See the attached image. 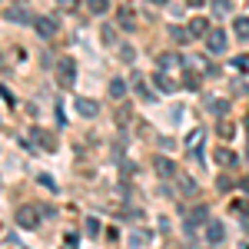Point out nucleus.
<instances>
[{
    "instance_id": "28",
    "label": "nucleus",
    "mask_w": 249,
    "mask_h": 249,
    "mask_svg": "<svg viewBox=\"0 0 249 249\" xmlns=\"http://www.w3.org/2000/svg\"><path fill=\"white\" fill-rule=\"evenodd\" d=\"M113 37H116L113 27H103V40H107V43H113Z\"/></svg>"
},
{
    "instance_id": "27",
    "label": "nucleus",
    "mask_w": 249,
    "mask_h": 249,
    "mask_svg": "<svg viewBox=\"0 0 249 249\" xmlns=\"http://www.w3.org/2000/svg\"><path fill=\"white\" fill-rule=\"evenodd\" d=\"M199 140H203V130H196V133H190V140H186V146H196Z\"/></svg>"
},
{
    "instance_id": "18",
    "label": "nucleus",
    "mask_w": 249,
    "mask_h": 249,
    "mask_svg": "<svg viewBox=\"0 0 249 249\" xmlns=\"http://www.w3.org/2000/svg\"><path fill=\"white\" fill-rule=\"evenodd\" d=\"M83 230H87V236H100V219H96V216H87Z\"/></svg>"
},
{
    "instance_id": "6",
    "label": "nucleus",
    "mask_w": 249,
    "mask_h": 249,
    "mask_svg": "<svg viewBox=\"0 0 249 249\" xmlns=\"http://www.w3.org/2000/svg\"><path fill=\"white\" fill-rule=\"evenodd\" d=\"M206 239H210L213 246H219V243L226 239V226L216 223V219H210V223H206Z\"/></svg>"
},
{
    "instance_id": "30",
    "label": "nucleus",
    "mask_w": 249,
    "mask_h": 249,
    "mask_svg": "<svg viewBox=\"0 0 249 249\" xmlns=\"http://www.w3.org/2000/svg\"><path fill=\"white\" fill-rule=\"evenodd\" d=\"M186 3H190V7H203V0H186Z\"/></svg>"
},
{
    "instance_id": "29",
    "label": "nucleus",
    "mask_w": 249,
    "mask_h": 249,
    "mask_svg": "<svg viewBox=\"0 0 249 249\" xmlns=\"http://www.w3.org/2000/svg\"><path fill=\"white\" fill-rule=\"evenodd\" d=\"M186 87H190V90H196V87H199V80L193 77V73H186Z\"/></svg>"
},
{
    "instance_id": "21",
    "label": "nucleus",
    "mask_w": 249,
    "mask_h": 249,
    "mask_svg": "<svg viewBox=\"0 0 249 249\" xmlns=\"http://www.w3.org/2000/svg\"><path fill=\"white\" fill-rule=\"evenodd\" d=\"M156 63H160V67H173V63H183V57H176V53H163Z\"/></svg>"
},
{
    "instance_id": "32",
    "label": "nucleus",
    "mask_w": 249,
    "mask_h": 249,
    "mask_svg": "<svg viewBox=\"0 0 249 249\" xmlns=\"http://www.w3.org/2000/svg\"><path fill=\"white\" fill-rule=\"evenodd\" d=\"M63 249H77V246H63Z\"/></svg>"
},
{
    "instance_id": "3",
    "label": "nucleus",
    "mask_w": 249,
    "mask_h": 249,
    "mask_svg": "<svg viewBox=\"0 0 249 249\" xmlns=\"http://www.w3.org/2000/svg\"><path fill=\"white\" fill-rule=\"evenodd\" d=\"M226 30H210L206 34V47H210V53H223L226 50Z\"/></svg>"
},
{
    "instance_id": "10",
    "label": "nucleus",
    "mask_w": 249,
    "mask_h": 249,
    "mask_svg": "<svg viewBox=\"0 0 249 249\" xmlns=\"http://www.w3.org/2000/svg\"><path fill=\"white\" fill-rule=\"evenodd\" d=\"M153 83L163 90V93H173V90H176V80H170L163 70H156V73H153Z\"/></svg>"
},
{
    "instance_id": "24",
    "label": "nucleus",
    "mask_w": 249,
    "mask_h": 249,
    "mask_svg": "<svg viewBox=\"0 0 249 249\" xmlns=\"http://www.w3.org/2000/svg\"><path fill=\"white\" fill-rule=\"evenodd\" d=\"M37 179L43 183V186H47V190H57V183H53V176H47V173H40Z\"/></svg>"
},
{
    "instance_id": "15",
    "label": "nucleus",
    "mask_w": 249,
    "mask_h": 249,
    "mask_svg": "<svg viewBox=\"0 0 249 249\" xmlns=\"http://www.w3.org/2000/svg\"><path fill=\"white\" fill-rule=\"evenodd\" d=\"M34 140H37V143H43L47 150H53V146H57V140H53L50 133H43V130H34Z\"/></svg>"
},
{
    "instance_id": "13",
    "label": "nucleus",
    "mask_w": 249,
    "mask_h": 249,
    "mask_svg": "<svg viewBox=\"0 0 249 249\" xmlns=\"http://www.w3.org/2000/svg\"><path fill=\"white\" fill-rule=\"evenodd\" d=\"M210 10L216 14V17H226V14H232V3H230V0H213Z\"/></svg>"
},
{
    "instance_id": "4",
    "label": "nucleus",
    "mask_w": 249,
    "mask_h": 249,
    "mask_svg": "<svg viewBox=\"0 0 249 249\" xmlns=\"http://www.w3.org/2000/svg\"><path fill=\"white\" fill-rule=\"evenodd\" d=\"M73 110H77L80 116H87V120H90V116L100 113V103H96V100H87V96H77V100H73Z\"/></svg>"
},
{
    "instance_id": "1",
    "label": "nucleus",
    "mask_w": 249,
    "mask_h": 249,
    "mask_svg": "<svg viewBox=\"0 0 249 249\" xmlns=\"http://www.w3.org/2000/svg\"><path fill=\"white\" fill-rule=\"evenodd\" d=\"M43 213H47V206H20L17 210V223L23 226V230H37L40 226V219H43Z\"/></svg>"
},
{
    "instance_id": "9",
    "label": "nucleus",
    "mask_w": 249,
    "mask_h": 249,
    "mask_svg": "<svg viewBox=\"0 0 249 249\" xmlns=\"http://www.w3.org/2000/svg\"><path fill=\"white\" fill-rule=\"evenodd\" d=\"M3 17L14 20V23H34V20H30V14H27L23 7H10V10H3Z\"/></svg>"
},
{
    "instance_id": "23",
    "label": "nucleus",
    "mask_w": 249,
    "mask_h": 249,
    "mask_svg": "<svg viewBox=\"0 0 249 249\" xmlns=\"http://www.w3.org/2000/svg\"><path fill=\"white\" fill-rule=\"evenodd\" d=\"M170 37H173V40H179V43H186V40H190V30H179V27H173Z\"/></svg>"
},
{
    "instance_id": "16",
    "label": "nucleus",
    "mask_w": 249,
    "mask_h": 249,
    "mask_svg": "<svg viewBox=\"0 0 249 249\" xmlns=\"http://www.w3.org/2000/svg\"><path fill=\"white\" fill-rule=\"evenodd\" d=\"M110 96H113V100L126 96V80H113V83H110Z\"/></svg>"
},
{
    "instance_id": "25",
    "label": "nucleus",
    "mask_w": 249,
    "mask_h": 249,
    "mask_svg": "<svg viewBox=\"0 0 249 249\" xmlns=\"http://www.w3.org/2000/svg\"><path fill=\"white\" fill-rule=\"evenodd\" d=\"M232 67H236V70H249V57H236V60H232Z\"/></svg>"
},
{
    "instance_id": "26",
    "label": "nucleus",
    "mask_w": 249,
    "mask_h": 249,
    "mask_svg": "<svg viewBox=\"0 0 249 249\" xmlns=\"http://www.w3.org/2000/svg\"><path fill=\"white\" fill-rule=\"evenodd\" d=\"M57 3H60V10H77L80 0H57Z\"/></svg>"
},
{
    "instance_id": "12",
    "label": "nucleus",
    "mask_w": 249,
    "mask_h": 249,
    "mask_svg": "<svg viewBox=\"0 0 249 249\" xmlns=\"http://www.w3.org/2000/svg\"><path fill=\"white\" fill-rule=\"evenodd\" d=\"M206 107H210V113H213V116H223L226 110H230V103H226L223 96H213V100L206 103Z\"/></svg>"
},
{
    "instance_id": "8",
    "label": "nucleus",
    "mask_w": 249,
    "mask_h": 249,
    "mask_svg": "<svg viewBox=\"0 0 249 249\" xmlns=\"http://www.w3.org/2000/svg\"><path fill=\"white\" fill-rule=\"evenodd\" d=\"M156 173H160V176H163V179H170V176H176V163H173V160H166V156H156Z\"/></svg>"
},
{
    "instance_id": "31",
    "label": "nucleus",
    "mask_w": 249,
    "mask_h": 249,
    "mask_svg": "<svg viewBox=\"0 0 249 249\" xmlns=\"http://www.w3.org/2000/svg\"><path fill=\"white\" fill-rule=\"evenodd\" d=\"M150 3H156V7H163V3H166V0H150Z\"/></svg>"
},
{
    "instance_id": "33",
    "label": "nucleus",
    "mask_w": 249,
    "mask_h": 249,
    "mask_svg": "<svg viewBox=\"0 0 249 249\" xmlns=\"http://www.w3.org/2000/svg\"><path fill=\"white\" fill-rule=\"evenodd\" d=\"M17 3H27V0H17Z\"/></svg>"
},
{
    "instance_id": "2",
    "label": "nucleus",
    "mask_w": 249,
    "mask_h": 249,
    "mask_svg": "<svg viewBox=\"0 0 249 249\" xmlns=\"http://www.w3.org/2000/svg\"><path fill=\"white\" fill-rule=\"evenodd\" d=\"M57 73H60V87H70V83H73V80H77V63H73V60L70 57H63L57 63Z\"/></svg>"
},
{
    "instance_id": "7",
    "label": "nucleus",
    "mask_w": 249,
    "mask_h": 249,
    "mask_svg": "<svg viewBox=\"0 0 249 249\" xmlns=\"http://www.w3.org/2000/svg\"><path fill=\"white\" fill-rule=\"evenodd\" d=\"M34 30H37L40 37H53V34H57V20L53 17H40V20H34Z\"/></svg>"
},
{
    "instance_id": "19",
    "label": "nucleus",
    "mask_w": 249,
    "mask_h": 249,
    "mask_svg": "<svg viewBox=\"0 0 249 249\" xmlns=\"http://www.w3.org/2000/svg\"><path fill=\"white\" fill-rule=\"evenodd\" d=\"M116 17H120V27H133V10H130V7H120Z\"/></svg>"
},
{
    "instance_id": "17",
    "label": "nucleus",
    "mask_w": 249,
    "mask_h": 249,
    "mask_svg": "<svg viewBox=\"0 0 249 249\" xmlns=\"http://www.w3.org/2000/svg\"><path fill=\"white\" fill-rule=\"evenodd\" d=\"M210 30H206V20H193L190 23V37H206Z\"/></svg>"
},
{
    "instance_id": "11",
    "label": "nucleus",
    "mask_w": 249,
    "mask_h": 249,
    "mask_svg": "<svg viewBox=\"0 0 249 249\" xmlns=\"http://www.w3.org/2000/svg\"><path fill=\"white\" fill-rule=\"evenodd\" d=\"M232 34L239 40H249V17H236L232 20Z\"/></svg>"
},
{
    "instance_id": "22",
    "label": "nucleus",
    "mask_w": 249,
    "mask_h": 249,
    "mask_svg": "<svg viewBox=\"0 0 249 249\" xmlns=\"http://www.w3.org/2000/svg\"><path fill=\"white\" fill-rule=\"evenodd\" d=\"M133 90H136L140 96H143V100H150V90H146V83H143L140 77H133Z\"/></svg>"
},
{
    "instance_id": "20",
    "label": "nucleus",
    "mask_w": 249,
    "mask_h": 249,
    "mask_svg": "<svg viewBox=\"0 0 249 249\" xmlns=\"http://www.w3.org/2000/svg\"><path fill=\"white\" fill-rule=\"evenodd\" d=\"M87 7H90L93 14H107V10H110V0H87Z\"/></svg>"
},
{
    "instance_id": "5",
    "label": "nucleus",
    "mask_w": 249,
    "mask_h": 249,
    "mask_svg": "<svg viewBox=\"0 0 249 249\" xmlns=\"http://www.w3.org/2000/svg\"><path fill=\"white\" fill-rule=\"evenodd\" d=\"M203 223H210V216H206V206H196V210L186 216V232H196V226H203Z\"/></svg>"
},
{
    "instance_id": "14",
    "label": "nucleus",
    "mask_w": 249,
    "mask_h": 249,
    "mask_svg": "<svg viewBox=\"0 0 249 249\" xmlns=\"http://www.w3.org/2000/svg\"><path fill=\"white\" fill-rule=\"evenodd\" d=\"M216 163H219V166H230V163H236V153L223 146V150H216Z\"/></svg>"
}]
</instances>
